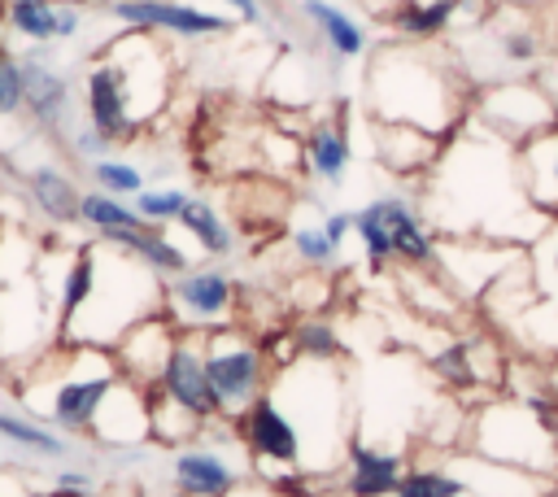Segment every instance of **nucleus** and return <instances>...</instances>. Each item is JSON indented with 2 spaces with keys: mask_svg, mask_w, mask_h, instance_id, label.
<instances>
[{
  "mask_svg": "<svg viewBox=\"0 0 558 497\" xmlns=\"http://www.w3.org/2000/svg\"><path fill=\"white\" fill-rule=\"evenodd\" d=\"M174 227L187 231L205 257H231V248H235L231 222H227L205 196H187V205H183V214L174 218Z\"/></svg>",
  "mask_w": 558,
  "mask_h": 497,
  "instance_id": "obj_25",
  "label": "nucleus"
},
{
  "mask_svg": "<svg viewBox=\"0 0 558 497\" xmlns=\"http://www.w3.org/2000/svg\"><path fill=\"white\" fill-rule=\"evenodd\" d=\"M244 26H262L266 22V0H222Z\"/></svg>",
  "mask_w": 558,
  "mask_h": 497,
  "instance_id": "obj_40",
  "label": "nucleus"
},
{
  "mask_svg": "<svg viewBox=\"0 0 558 497\" xmlns=\"http://www.w3.org/2000/svg\"><path fill=\"white\" fill-rule=\"evenodd\" d=\"M22 183H26L31 205H35V209H39L48 222H57V227L78 222V201H83V192H78V183H74V179H70L61 166L44 161V166L26 170V174H22Z\"/></svg>",
  "mask_w": 558,
  "mask_h": 497,
  "instance_id": "obj_23",
  "label": "nucleus"
},
{
  "mask_svg": "<svg viewBox=\"0 0 558 497\" xmlns=\"http://www.w3.org/2000/svg\"><path fill=\"white\" fill-rule=\"evenodd\" d=\"M475 449H480V458L545 475L558 462V432L527 401L501 397L475 414Z\"/></svg>",
  "mask_w": 558,
  "mask_h": 497,
  "instance_id": "obj_3",
  "label": "nucleus"
},
{
  "mask_svg": "<svg viewBox=\"0 0 558 497\" xmlns=\"http://www.w3.org/2000/svg\"><path fill=\"white\" fill-rule=\"evenodd\" d=\"M78 31H83V4H74V0H61V9H57V44L74 39Z\"/></svg>",
  "mask_w": 558,
  "mask_h": 497,
  "instance_id": "obj_38",
  "label": "nucleus"
},
{
  "mask_svg": "<svg viewBox=\"0 0 558 497\" xmlns=\"http://www.w3.org/2000/svg\"><path fill=\"white\" fill-rule=\"evenodd\" d=\"M78 109H83V118H87L109 144H126V140L140 135V126H135V118H131V109H126V96H122V87H118L109 61H105L100 52H96V61H92L87 74H83Z\"/></svg>",
  "mask_w": 558,
  "mask_h": 497,
  "instance_id": "obj_14",
  "label": "nucleus"
},
{
  "mask_svg": "<svg viewBox=\"0 0 558 497\" xmlns=\"http://www.w3.org/2000/svg\"><path fill=\"white\" fill-rule=\"evenodd\" d=\"M514 166L527 205L541 218H558V122L514 144Z\"/></svg>",
  "mask_w": 558,
  "mask_h": 497,
  "instance_id": "obj_18",
  "label": "nucleus"
},
{
  "mask_svg": "<svg viewBox=\"0 0 558 497\" xmlns=\"http://www.w3.org/2000/svg\"><path fill=\"white\" fill-rule=\"evenodd\" d=\"M100 57L109 61L122 96H126V109L135 118V126L144 131L170 100V83H174V61L166 52V44L157 39V31H122L118 39H109L100 48Z\"/></svg>",
  "mask_w": 558,
  "mask_h": 497,
  "instance_id": "obj_5",
  "label": "nucleus"
},
{
  "mask_svg": "<svg viewBox=\"0 0 558 497\" xmlns=\"http://www.w3.org/2000/svg\"><path fill=\"white\" fill-rule=\"evenodd\" d=\"M235 279L218 266H187L166 283V318L179 331H209L235 323Z\"/></svg>",
  "mask_w": 558,
  "mask_h": 497,
  "instance_id": "obj_7",
  "label": "nucleus"
},
{
  "mask_svg": "<svg viewBox=\"0 0 558 497\" xmlns=\"http://www.w3.org/2000/svg\"><path fill=\"white\" fill-rule=\"evenodd\" d=\"M466 0H401L397 9L384 13V26L397 35V39H410V44H432L440 39L449 26H458Z\"/></svg>",
  "mask_w": 558,
  "mask_h": 497,
  "instance_id": "obj_22",
  "label": "nucleus"
},
{
  "mask_svg": "<svg viewBox=\"0 0 558 497\" xmlns=\"http://www.w3.org/2000/svg\"><path fill=\"white\" fill-rule=\"evenodd\" d=\"M105 244H118V248H126V253H135L144 266H153L161 279H174V275H183L192 262H187V253L161 231V227H135V231H109V235H100Z\"/></svg>",
  "mask_w": 558,
  "mask_h": 497,
  "instance_id": "obj_24",
  "label": "nucleus"
},
{
  "mask_svg": "<svg viewBox=\"0 0 558 497\" xmlns=\"http://www.w3.org/2000/svg\"><path fill=\"white\" fill-rule=\"evenodd\" d=\"M100 9L131 31H157V35H179V39H218L231 31L227 13H214L187 0H105Z\"/></svg>",
  "mask_w": 558,
  "mask_h": 497,
  "instance_id": "obj_9",
  "label": "nucleus"
},
{
  "mask_svg": "<svg viewBox=\"0 0 558 497\" xmlns=\"http://www.w3.org/2000/svg\"><path fill=\"white\" fill-rule=\"evenodd\" d=\"M100 445H118V449H131V445H144L153 440V423H148V388L131 384V379H118L109 388V397L100 401L96 419H92V432Z\"/></svg>",
  "mask_w": 558,
  "mask_h": 497,
  "instance_id": "obj_15",
  "label": "nucleus"
},
{
  "mask_svg": "<svg viewBox=\"0 0 558 497\" xmlns=\"http://www.w3.org/2000/svg\"><path fill=\"white\" fill-rule=\"evenodd\" d=\"M87 170H92V183H96L100 192L122 196V201L148 187L144 170H140V166H131V161H122V157H96V161H87Z\"/></svg>",
  "mask_w": 558,
  "mask_h": 497,
  "instance_id": "obj_32",
  "label": "nucleus"
},
{
  "mask_svg": "<svg viewBox=\"0 0 558 497\" xmlns=\"http://www.w3.org/2000/svg\"><path fill=\"white\" fill-rule=\"evenodd\" d=\"M506 4H523V9H532V4H541V0H506Z\"/></svg>",
  "mask_w": 558,
  "mask_h": 497,
  "instance_id": "obj_44",
  "label": "nucleus"
},
{
  "mask_svg": "<svg viewBox=\"0 0 558 497\" xmlns=\"http://www.w3.org/2000/svg\"><path fill=\"white\" fill-rule=\"evenodd\" d=\"M353 235L362 240V248H366V262H371L375 270H384V266L392 262V235H388V227L379 222V214H375L371 205L353 209Z\"/></svg>",
  "mask_w": 558,
  "mask_h": 497,
  "instance_id": "obj_34",
  "label": "nucleus"
},
{
  "mask_svg": "<svg viewBox=\"0 0 558 497\" xmlns=\"http://www.w3.org/2000/svg\"><path fill=\"white\" fill-rule=\"evenodd\" d=\"M57 9L61 0H4V26L26 44H57Z\"/></svg>",
  "mask_w": 558,
  "mask_h": 497,
  "instance_id": "obj_27",
  "label": "nucleus"
},
{
  "mask_svg": "<svg viewBox=\"0 0 558 497\" xmlns=\"http://www.w3.org/2000/svg\"><path fill=\"white\" fill-rule=\"evenodd\" d=\"M292 253H296L305 266H318V270L340 262V248L327 240L323 227H296V231H292Z\"/></svg>",
  "mask_w": 558,
  "mask_h": 497,
  "instance_id": "obj_36",
  "label": "nucleus"
},
{
  "mask_svg": "<svg viewBox=\"0 0 558 497\" xmlns=\"http://www.w3.org/2000/svg\"><path fill=\"white\" fill-rule=\"evenodd\" d=\"M418 209L432 231L488 240H527L514 218H541L523 196L514 144L493 135L475 118H466L449 135V148H440L436 166L427 170V192Z\"/></svg>",
  "mask_w": 558,
  "mask_h": 497,
  "instance_id": "obj_1",
  "label": "nucleus"
},
{
  "mask_svg": "<svg viewBox=\"0 0 558 497\" xmlns=\"http://www.w3.org/2000/svg\"><path fill=\"white\" fill-rule=\"evenodd\" d=\"M74 4H105V0H74Z\"/></svg>",
  "mask_w": 558,
  "mask_h": 497,
  "instance_id": "obj_46",
  "label": "nucleus"
},
{
  "mask_svg": "<svg viewBox=\"0 0 558 497\" xmlns=\"http://www.w3.org/2000/svg\"><path fill=\"white\" fill-rule=\"evenodd\" d=\"M323 231H327V240L340 248L349 235H353V209H331V214H323V222H318Z\"/></svg>",
  "mask_w": 558,
  "mask_h": 497,
  "instance_id": "obj_39",
  "label": "nucleus"
},
{
  "mask_svg": "<svg viewBox=\"0 0 558 497\" xmlns=\"http://www.w3.org/2000/svg\"><path fill=\"white\" fill-rule=\"evenodd\" d=\"M296 13H301V22L318 35V48H323V57L331 61V70H340V65L366 57L371 35H366V26H362L344 4H336V0H296Z\"/></svg>",
  "mask_w": 558,
  "mask_h": 497,
  "instance_id": "obj_16",
  "label": "nucleus"
},
{
  "mask_svg": "<svg viewBox=\"0 0 558 497\" xmlns=\"http://www.w3.org/2000/svg\"><path fill=\"white\" fill-rule=\"evenodd\" d=\"M26 113V74L13 52L0 48V118Z\"/></svg>",
  "mask_w": 558,
  "mask_h": 497,
  "instance_id": "obj_35",
  "label": "nucleus"
},
{
  "mask_svg": "<svg viewBox=\"0 0 558 497\" xmlns=\"http://www.w3.org/2000/svg\"><path fill=\"white\" fill-rule=\"evenodd\" d=\"M445 140L427 135L418 126H401V122H375V157L384 170L410 179V174H427L440 157Z\"/></svg>",
  "mask_w": 558,
  "mask_h": 497,
  "instance_id": "obj_20",
  "label": "nucleus"
},
{
  "mask_svg": "<svg viewBox=\"0 0 558 497\" xmlns=\"http://www.w3.org/2000/svg\"><path fill=\"white\" fill-rule=\"evenodd\" d=\"M174 340H179V327H174V323L166 318V310H161V314L140 318L131 331H122V340H118L109 353H113L122 379H131V384H140V388H153V384L161 379V371H166V357H170Z\"/></svg>",
  "mask_w": 558,
  "mask_h": 497,
  "instance_id": "obj_12",
  "label": "nucleus"
},
{
  "mask_svg": "<svg viewBox=\"0 0 558 497\" xmlns=\"http://www.w3.org/2000/svg\"><path fill=\"white\" fill-rule=\"evenodd\" d=\"M35 497H87V493H78V488H61V484H52L48 493H35Z\"/></svg>",
  "mask_w": 558,
  "mask_h": 497,
  "instance_id": "obj_42",
  "label": "nucleus"
},
{
  "mask_svg": "<svg viewBox=\"0 0 558 497\" xmlns=\"http://www.w3.org/2000/svg\"><path fill=\"white\" fill-rule=\"evenodd\" d=\"M235 432H240V445L262 462V466H275V471H301V432L296 423L288 419V410L262 392L240 419H235Z\"/></svg>",
  "mask_w": 558,
  "mask_h": 497,
  "instance_id": "obj_10",
  "label": "nucleus"
},
{
  "mask_svg": "<svg viewBox=\"0 0 558 497\" xmlns=\"http://www.w3.org/2000/svg\"><path fill=\"white\" fill-rule=\"evenodd\" d=\"M92 288H96V244H83V248H74V257L61 270V283H57V336L87 305Z\"/></svg>",
  "mask_w": 558,
  "mask_h": 497,
  "instance_id": "obj_26",
  "label": "nucleus"
},
{
  "mask_svg": "<svg viewBox=\"0 0 558 497\" xmlns=\"http://www.w3.org/2000/svg\"><path fill=\"white\" fill-rule=\"evenodd\" d=\"M78 222H87V227H92L96 235L148 227V222H144V218L135 214V205H126L122 196H109V192H100V187L83 192V201H78Z\"/></svg>",
  "mask_w": 558,
  "mask_h": 497,
  "instance_id": "obj_28",
  "label": "nucleus"
},
{
  "mask_svg": "<svg viewBox=\"0 0 558 497\" xmlns=\"http://www.w3.org/2000/svg\"><path fill=\"white\" fill-rule=\"evenodd\" d=\"M405 475V458L392 453V449H375L366 440H349V453H344V480H340V493L344 497H392L397 484Z\"/></svg>",
  "mask_w": 558,
  "mask_h": 497,
  "instance_id": "obj_19",
  "label": "nucleus"
},
{
  "mask_svg": "<svg viewBox=\"0 0 558 497\" xmlns=\"http://www.w3.org/2000/svg\"><path fill=\"white\" fill-rule=\"evenodd\" d=\"M22 61V74H26V118L52 135V140H65L70 126L83 118V109H74V83L65 70L52 65V52L44 44H31L26 52H17Z\"/></svg>",
  "mask_w": 558,
  "mask_h": 497,
  "instance_id": "obj_8",
  "label": "nucleus"
},
{
  "mask_svg": "<svg viewBox=\"0 0 558 497\" xmlns=\"http://www.w3.org/2000/svg\"><path fill=\"white\" fill-rule=\"evenodd\" d=\"M292 357H314V362H336L340 357V336L327 318H301L292 327Z\"/></svg>",
  "mask_w": 558,
  "mask_h": 497,
  "instance_id": "obj_31",
  "label": "nucleus"
},
{
  "mask_svg": "<svg viewBox=\"0 0 558 497\" xmlns=\"http://www.w3.org/2000/svg\"><path fill=\"white\" fill-rule=\"evenodd\" d=\"M392 497H466V484L449 466H410Z\"/></svg>",
  "mask_w": 558,
  "mask_h": 497,
  "instance_id": "obj_30",
  "label": "nucleus"
},
{
  "mask_svg": "<svg viewBox=\"0 0 558 497\" xmlns=\"http://www.w3.org/2000/svg\"><path fill=\"white\" fill-rule=\"evenodd\" d=\"M549 392L558 397V362H554V371H549Z\"/></svg>",
  "mask_w": 558,
  "mask_h": 497,
  "instance_id": "obj_43",
  "label": "nucleus"
},
{
  "mask_svg": "<svg viewBox=\"0 0 558 497\" xmlns=\"http://www.w3.org/2000/svg\"><path fill=\"white\" fill-rule=\"evenodd\" d=\"M153 388H161L174 405H183L201 423L218 419V405H214V392H209V379H205V331H179V340L166 357V371Z\"/></svg>",
  "mask_w": 558,
  "mask_h": 497,
  "instance_id": "obj_11",
  "label": "nucleus"
},
{
  "mask_svg": "<svg viewBox=\"0 0 558 497\" xmlns=\"http://www.w3.org/2000/svg\"><path fill=\"white\" fill-rule=\"evenodd\" d=\"M0 31H4V0H0Z\"/></svg>",
  "mask_w": 558,
  "mask_h": 497,
  "instance_id": "obj_45",
  "label": "nucleus"
},
{
  "mask_svg": "<svg viewBox=\"0 0 558 497\" xmlns=\"http://www.w3.org/2000/svg\"><path fill=\"white\" fill-rule=\"evenodd\" d=\"M471 118L480 126H488L493 135L523 144L527 135L558 122V105L549 100V92L536 78H497V83H484L475 92Z\"/></svg>",
  "mask_w": 558,
  "mask_h": 497,
  "instance_id": "obj_6",
  "label": "nucleus"
},
{
  "mask_svg": "<svg viewBox=\"0 0 558 497\" xmlns=\"http://www.w3.org/2000/svg\"><path fill=\"white\" fill-rule=\"evenodd\" d=\"M131 205H135V214H140L148 227H170V222L183 214L187 192H183V187H144V192L131 196Z\"/></svg>",
  "mask_w": 558,
  "mask_h": 497,
  "instance_id": "obj_33",
  "label": "nucleus"
},
{
  "mask_svg": "<svg viewBox=\"0 0 558 497\" xmlns=\"http://www.w3.org/2000/svg\"><path fill=\"white\" fill-rule=\"evenodd\" d=\"M57 484H61V488H78V493H92V475H87V471H57Z\"/></svg>",
  "mask_w": 558,
  "mask_h": 497,
  "instance_id": "obj_41",
  "label": "nucleus"
},
{
  "mask_svg": "<svg viewBox=\"0 0 558 497\" xmlns=\"http://www.w3.org/2000/svg\"><path fill=\"white\" fill-rule=\"evenodd\" d=\"M0 436L9 445H22V449L39 453V458H65L70 453V440L57 427H48L39 419H17V414H4V410H0Z\"/></svg>",
  "mask_w": 558,
  "mask_h": 497,
  "instance_id": "obj_29",
  "label": "nucleus"
},
{
  "mask_svg": "<svg viewBox=\"0 0 558 497\" xmlns=\"http://www.w3.org/2000/svg\"><path fill=\"white\" fill-rule=\"evenodd\" d=\"M366 205H371V209L379 214V222L388 227V235H392V257H401L405 266H418V270H432V266L440 262L436 235H432L423 209H418L405 192H384V196H375V201H366Z\"/></svg>",
  "mask_w": 558,
  "mask_h": 497,
  "instance_id": "obj_13",
  "label": "nucleus"
},
{
  "mask_svg": "<svg viewBox=\"0 0 558 497\" xmlns=\"http://www.w3.org/2000/svg\"><path fill=\"white\" fill-rule=\"evenodd\" d=\"M170 480L183 497H231L244 471L214 445H183L170 458Z\"/></svg>",
  "mask_w": 558,
  "mask_h": 497,
  "instance_id": "obj_17",
  "label": "nucleus"
},
{
  "mask_svg": "<svg viewBox=\"0 0 558 497\" xmlns=\"http://www.w3.org/2000/svg\"><path fill=\"white\" fill-rule=\"evenodd\" d=\"M432 366H436V375L445 379V384H458V388H471L480 375H475V357H471V344H449V349H440L436 357H432Z\"/></svg>",
  "mask_w": 558,
  "mask_h": 497,
  "instance_id": "obj_37",
  "label": "nucleus"
},
{
  "mask_svg": "<svg viewBox=\"0 0 558 497\" xmlns=\"http://www.w3.org/2000/svg\"><path fill=\"white\" fill-rule=\"evenodd\" d=\"M366 105L375 122L418 126L440 140H449L471 118V96L458 57L410 39L375 48L366 65Z\"/></svg>",
  "mask_w": 558,
  "mask_h": 497,
  "instance_id": "obj_2",
  "label": "nucleus"
},
{
  "mask_svg": "<svg viewBox=\"0 0 558 497\" xmlns=\"http://www.w3.org/2000/svg\"><path fill=\"white\" fill-rule=\"evenodd\" d=\"M301 166L310 179H318L323 187H340L349 166H353V140H349V126L344 118H323L305 131L301 140Z\"/></svg>",
  "mask_w": 558,
  "mask_h": 497,
  "instance_id": "obj_21",
  "label": "nucleus"
},
{
  "mask_svg": "<svg viewBox=\"0 0 558 497\" xmlns=\"http://www.w3.org/2000/svg\"><path fill=\"white\" fill-rule=\"evenodd\" d=\"M205 379L218 405V419L235 423L270 384L266 349L244 331V323H222L205 331Z\"/></svg>",
  "mask_w": 558,
  "mask_h": 497,
  "instance_id": "obj_4",
  "label": "nucleus"
}]
</instances>
